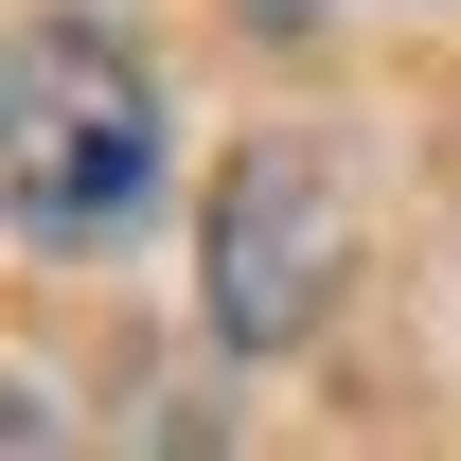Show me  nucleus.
<instances>
[{
	"label": "nucleus",
	"instance_id": "nucleus-4",
	"mask_svg": "<svg viewBox=\"0 0 461 461\" xmlns=\"http://www.w3.org/2000/svg\"><path fill=\"white\" fill-rule=\"evenodd\" d=\"M302 18H320V0H249V36H302Z\"/></svg>",
	"mask_w": 461,
	"mask_h": 461
},
{
	"label": "nucleus",
	"instance_id": "nucleus-3",
	"mask_svg": "<svg viewBox=\"0 0 461 461\" xmlns=\"http://www.w3.org/2000/svg\"><path fill=\"white\" fill-rule=\"evenodd\" d=\"M18 461H71V408H54V373H18Z\"/></svg>",
	"mask_w": 461,
	"mask_h": 461
},
{
	"label": "nucleus",
	"instance_id": "nucleus-2",
	"mask_svg": "<svg viewBox=\"0 0 461 461\" xmlns=\"http://www.w3.org/2000/svg\"><path fill=\"white\" fill-rule=\"evenodd\" d=\"M355 285V160L338 142H249L213 177V249H195V302H213L230 355H302Z\"/></svg>",
	"mask_w": 461,
	"mask_h": 461
},
{
	"label": "nucleus",
	"instance_id": "nucleus-1",
	"mask_svg": "<svg viewBox=\"0 0 461 461\" xmlns=\"http://www.w3.org/2000/svg\"><path fill=\"white\" fill-rule=\"evenodd\" d=\"M142 195H160V71H142V36L71 18V0L18 18V71H0V213H18V249L71 267V249L142 230Z\"/></svg>",
	"mask_w": 461,
	"mask_h": 461
}]
</instances>
